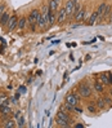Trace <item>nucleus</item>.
I'll return each instance as SVG.
<instances>
[{
	"mask_svg": "<svg viewBox=\"0 0 112 128\" xmlns=\"http://www.w3.org/2000/svg\"><path fill=\"white\" fill-rule=\"evenodd\" d=\"M17 28H18V30H25V28H27V16H21V17H18Z\"/></svg>",
	"mask_w": 112,
	"mask_h": 128,
	"instance_id": "obj_18",
	"label": "nucleus"
},
{
	"mask_svg": "<svg viewBox=\"0 0 112 128\" xmlns=\"http://www.w3.org/2000/svg\"><path fill=\"white\" fill-rule=\"evenodd\" d=\"M0 126H1L3 128H14V127H17V123H16V119L10 116L6 120H4V122L0 123Z\"/></svg>",
	"mask_w": 112,
	"mask_h": 128,
	"instance_id": "obj_14",
	"label": "nucleus"
},
{
	"mask_svg": "<svg viewBox=\"0 0 112 128\" xmlns=\"http://www.w3.org/2000/svg\"><path fill=\"white\" fill-rule=\"evenodd\" d=\"M0 3H1V0H0Z\"/></svg>",
	"mask_w": 112,
	"mask_h": 128,
	"instance_id": "obj_34",
	"label": "nucleus"
},
{
	"mask_svg": "<svg viewBox=\"0 0 112 128\" xmlns=\"http://www.w3.org/2000/svg\"><path fill=\"white\" fill-rule=\"evenodd\" d=\"M12 118H14V119H17V118H19L21 115H22V111L21 110H17V111H14V112H12Z\"/></svg>",
	"mask_w": 112,
	"mask_h": 128,
	"instance_id": "obj_29",
	"label": "nucleus"
},
{
	"mask_svg": "<svg viewBox=\"0 0 112 128\" xmlns=\"http://www.w3.org/2000/svg\"><path fill=\"white\" fill-rule=\"evenodd\" d=\"M81 6H83V4H81L80 2L75 4V6H73V10H72V14H73V16H75V14H76V13L80 10V8H81Z\"/></svg>",
	"mask_w": 112,
	"mask_h": 128,
	"instance_id": "obj_26",
	"label": "nucleus"
},
{
	"mask_svg": "<svg viewBox=\"0 0 112 128\" xmlns=\"http://www.w3.org/2000/svg\"><path fill=\"white\" fill-rule=\"evenodd\" d=\"M48 5H49V9L57 12L61 6V0H48Z\"/></svg>",
	"mask_w": 112,
	"mask_h": 128,
	"instance_id": "obj_19",
	"label": "nucleus"
},
{
	"mask_svg": "<svg viewBox=\"0 0 112 128\" xmlns=\"http://www.w3.org/2000/svg\"><path fill=\"white\" fill-rule=\"evenodd\" d=\"M10 18V13L9 10H5L3 14H1V17H0V27H5L6 24H8V21Z\"/></svg>",
	"mask_w": 112,
	"mask_h": 128,
	"instance_id": "obj_17",
	"label": "nucleus"
},
{
	"mask_svg": "<svg viewBox=\"0 0 112 128\" xmlns=\"http://www.w3.org/2000/svg\"><path fill=\"white\" fill-rule=\"evenodd\" d=\"M98 80L101 82V83H103L106 87H110V84H108V72L106 71V72H101L99 75H98Z\"/></svg>",
	"mask_w": 112,
	"mask_h": 128,
	"instance_id": "obj_20",
	"label": "nucleus"
},
{
	"mask_svg": "<svg viewBox=\"0 0 112 128\" xmlns=\"http://www.w3.org/2000/svg\"><path fill=\"white\" fill-rule=\"evenodd\" d=\"M111 13H112V4H107V6H106V9H104V12H103V16H102V20H106V18H110V16H111ZM102 20H101V22H102Z\"/></svg>",
	"mask_w": 112,
	"mask_h": 128,
	"instance_id": "obj_22",
	"label": "nucleus"
},
{
	"mask_svg": "<svg viewBox=\"0 0 112 128\" xmlns=\"http://www.w3.org/2000/svg\"><path fill=\"white\" fill-rule=\"evenodd\" d=\"M61 109L66 110L67 112H73V108L71 106V105H68V104H66V102H63V105H62V106H61Z\"/></svg>",
	"mask_w": 112,
	"mask_h": 128,
	"instance_id": "obj_25",
	"label": "nucleus"
},
{
	"mask_svg": "<svg viewBox=\"0 0 112 128\" xmlns=\"http://www.w3.org/2000/svg\"><path fill=\"white\" fill-rule=\"evenodd\" d=\"M97 22H98V13H97V10H93L90 13V16L88 17V20L85 21V24L88 26H93V25L97 24Z\"/></svg>",
	"mask_w": 112,
	"mask_h": 128,
	"instance_id": "obj_12",
	"label": "nucleus"
},
{
	"mask_svg": "<svg viewBox=\"0 0 112 128\" xmlns=\"http://www.w3.org/2000/svg\"><path fill=\"white\" fill-rule=\"evenodd\" d=\"M106 92H107V93H108V94H110V96L112 97V86L107 87V91H106Z\"/></svg>",
	"mask_w": 112,
	"mask_h": 128,
	"instance_id": "obj_31",
	"label": "nucleus"
},
{
	"mask_svg": "<svg viewBox=\"0 0 112 128\" xmlns=\"http://www.w3.org/2000/svg\"><path fill=\"white\" fill-rule=\"evenodd\" d=\"M54 122H56L57 127H61V128H71V127H72V124H71V123H68L67 120H63V119L58 118V116H56V118H54Z\"/></svg>",
	"mask_w": 112,
	"mask_h": 128,
	"instance_id": "obj_16",
	"label": "nucleus"
},
{
	"mask_svg": "<svg viewBox=\"0 0 112 128\" xmlns=\"http://www.w3.org/2000/svg\"><path fill=\"white\" fill-rule=\"evenodd\" d=\"M89 10H90V9H89L88 6H81L80 10L73 16L75 21H76V22H85L88 20V17H89Z\"/></svg>",
	"mask_w": 112,
	"mask_h": 128,
	"instance_id": "obj_5",
	"label": "nucleus"
},
{
	"mask_svg": "<svg viewBox=\"0 0 112 128\" xmlns=\"http://www.w3.org/2000/svg\"><path fill=\"white\" fill-rule=\"evenodd\" d=\"M92 87H93V91H94L97 94H99V96H102L103 93H106V91H107V87L104 86L103 83H101V82L98 80V78L93 80Z\"/></svg>",
	"mask_w": 112,
	"mask_h": 128,
	"instance_id": "obj_6",
	"label": "nucleus"
},
{
	"mask_svg": "<svg viewBox=\"0 0 112 128\" xmlns=\"http://www.w3.org/2000/svg\"><path fill=\"white\" fill-rule=\"evenodd\" d=\"M80 101H81V96L77 93L76 89H75V91H70L68 93L64 96V102L68 104V105H71L72 108L76 106V105H79Z\"/></svg>",
	"mask_w": 112,
	"mask_h": 128,
	"instance_id": "obj_4",
	"label": "nucleus"
},
{
	"mask_svg": "<svg viewBox=\"0 0 112 128\" xmlns=\"http://www.w3.org/2000/svg\"><path fill=\"white\" fill-rule=\"evenodd\" d=\"M40 14V9L39 8H32L31 10L28 12L27 14V28L30 30L31 32H35L36 31V22H37V17Z\"/></svg>",
	"mask_w": 112,
	"mask_h": 128,
	"instance_id": "obj_3",
	"label": "nucleus"
},
{
	"mask_svg": "<svg viewBox=\"0 0 112 128\" xmlns=\"http://www.w3.org/2000/svg\"><path fill=\"white\" fill-rule=\"evenodd\" d=\"M5 10H6V4L1 2V3H0V17H1V14H3Z\"/></svg>",
	"mask_w": 112,
	"mask_h": 128,
	"instance_id": "obj_28",
	"label": "nucleus"
},
{
	"mask_svg": "<svg viewBox=\"0 0 112 128\" xmlns=\"http://www.w3.org/2000/svg\"><path fill=\"white\" fill-rule=\"evenodd\" d=\"M108 72V84L112 86V71H107Z\"/></svg>",
	"mask_w": 112,
	"mask_h": 128,
	"instance_id": "obj_30",
	"label": "nucleus"
},
{
	"mask_svg": "<svg viewBox=\"0 0 112 128\" xmlns=\"http://www.w3.org/2000/svg\"><path fill=\"white\" fill-rule=\"evenodd\" d=\"M56 116H58V118H61V119H63V120H67L68 123H73V119H72V116H71V112H67L66 110H63V109H59L58 110V112L56 114Z\"/></svg>",
	"mask_w": 112,
	"mask_h": 128,
	"instance_id": "obj_9",
	"label": "nucleus"
},
{
	"mask_svg": "<svg viewBox=\"0 0 112 128\" xmlns=\"http://www.w3.org/2000/svg\"><path fill=\"white\" fill-rule=\"evenodd\" d=\"M102 97H103V100H104V102H106V105L108 106V109L112 106V97L108 94V93H103L102 94Z\"/></svg>",
	"mask_w": 112,
	"mask_h": 128,
	"instance_id": "obj_23",
	"label": "nucleus"
},
{
	"mask_svg": "<svg viewBox=\"0 0 112 128\" xmlns=\"http://www.w3.org/2000/svg\"><path fill=\"white\" fill-rule=\"evenodd\" d=\"M94 104H95V106H97V109H98V111H103V110H108V106L106 105V102H104V100H103V97L102 96H99L98 98H97L95 101H94Z\"/></svg>",
	"mask_w": 112,
	"mask_h": 128,
	"instance_id": "obj_11",
	"label": "nucleus"
},
{
	"mask_svg": "<svg viewBox=\"0 0 112 128\" xmlns=\"http://www.w3.org/2000/svg\"><path fill=\"white\" fill-rule=\"evenodd\" d=\"M16 123H17V127H19V128H23L26 124H25V118H23V115H21L19 118H17L16 119Z\"/></svg>",
	"mask_w": 112,
	"mask_h": 128,
	"instance_id": "obj_24",
	"label": "nucleus"
},
{
	"mask_svg": "<svg viewBox=\"0 0 112 128\" xmlns=\"http://www.w3.org/2000/svg\"><path fill=\"white\" fill-rule=\"evenodd\" d=\"M110 22L112 24V13H111V16H110Z\"/></svg>",
	"mask_w": 112,
	"mask_h": 128,
	"instance_id": "obj_32",
	"label": "nucleus"
},
{
	"mask_svg": "<svg viewBox=\"0 0 112 128\" xmlns=\"http://www.w3.org/2000/svg\"><path fill=\"white\" fill-rule=\"evenodd\" d=\"M56 22H57V12L49 9V12H48V27L53 26Z\"/></svg>",
	"mask_w": 112,
	"mask_h": 128,
	"instance_id": "obj_15",
	"label": "nucleus"
},
{
	"mask_svg": "<svg viewBox=\"0 0 112 128\" xmlns=\"http://www.w3.org/2000/svg\"><path fill=\"white\" fill-rule=\"evenodd\" d=\"M76 91L81 96L83 100H90L93 97V93H94L93 87L90 84V82H88V79H84V80H81L79 83V84L76 86Z\"/></svg>",
	"mask_w": 112,
	"mask_h": 128,
	"instance_id": "obj_1",
	"label": "nucleus"
},
{
	"mask_svg": "<svg viewBox=\"0 0 112 128\" xmlns=\"http://www.w3.org/2000/svg\"><path fill=\"white\" fill-rule=\"evenodd\" d=\"M66 20H68V17H67V12L64 9V6H59V9L57 10V24L63 25Z\"/></svg>",
	"mask_w": 112,
	"mask_h": 128,
	"instance_id": "obj_7",
	"label": "nucleus"
},
{
	"mask_svg": "<svg viewBox=\"0 0 112 128\" xmlns=\"http://www.w3.org/2000/svg\"><path fill=\"white\" fill-rule=\"evenodd\" d=\"M17 25H18V16L17 14H12L8 24H6L5 28L8 30V31H14V30L17 28Z\"/></svg>",
	"mask_w": 112,
	"mask_h": 128,
	"instance_id": "obj_8",
	"label": "nucleus"
},
{
	"mask_svg": "<svg viewBox=\"0 0 112 128\" xmlns=\"http://www.w3.org/2000/svg\"><path fill=\"white\" fill-rule=\"evenodd\" d=\"M86 111L89 114H95V112H98V109H97L94 101H89L88 105H86Z\"/></svg>",
	"mask_w": 112,
	"mask_h": 128,
	"instance_id": "obj_21",
	"label": "nucleus"
},
{
	"mask_svg": "<svg viewBox=\"0 0 112 128\" xmlns=\"http://www.w3.org/2000/svg\"><path fill=\"white\" fill-rule=\"evenodd\" d=\"M73 3H75V4H76V3H79V0H73Z\"/></svg>",
	"mask_w": 112,
	"mask_h": 128,
	"instance_id": "obj_33",
	"label": "nucleus"
},
{
	"mask_svg": "<svg viewBox=\"0 0 112 128\" xmlns=\"http://www.w3.org/2000/svg\"><path fill=\"white\" fill-rule=\"evenodd\" d=\"M73 112H76V114H83L84 109L80 108V104H79V105H76V106H73Z\"/></svg>",
	"mask_w": 112,
	"mask_h": 128,
	"instance_id": "obj_27",
	"label": "nucleus"
},
{
	"mask_svg": "<svg viewBox=\"0 0 112 128\" xmlns=\"http://www.w3.org/2000/svg\"><path fill=\"white\" fill-rule=\"evenodd\" d=\"M48 12H49V5L44 4L40 9V14L37 17V22H36L37 28L41 30V31L48 28Z\"/></svg>",
	"mask_w": 112,
	"mask_h": 128,
	"instance_id": "obj_2",
	"label": "nucleus"
},
{
	"mask_svg": "<svg viewBox=\"0 0 112 128\" xmlns=\"http://www.w3.org/2000/svg\"><path fill=\"white\" fill-rule=\"evenodd\" d=\"M63 6H64L66 12H67V17H68V20H70V18H72V17H73L72 10H73V6H75L73 0H67V2H66V4H64Z\"/></svg>",
	"mask_w": 112,
	"mask_h": 128,
	"instance_id": "obj_10",
	"label": "nucleus"
},
{
	"mask_svg": "<svg viewBox=\"0 0 112 128\" xmlns=\"http://www.w3.org/2000/svg\"><path fill=\"white\" fill-rule=\"evenodd\" d=\"M107 0H104V2H102L98 6H97V13H98V24H101V20H102V16H103V12L104 9H106V6H107Z\"/></svg>",
	"mask_w": 112,
	"mask_h": 128,
	"instance_id": "obj_13",
	"label": "nucleus"
}]
</instances>
